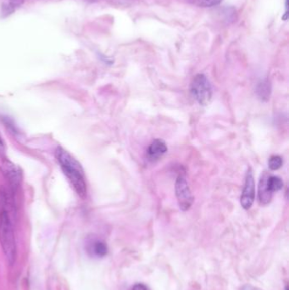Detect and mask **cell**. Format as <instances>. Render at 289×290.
<instances>
[{"mask_svg": "<svg viewBox=\"0 0 289 290\" xmlns=\"http://www.w3.org/2000/svg\"><path fill=\"white\" fill-rule=\"evenodd\" d=\"M57 161L60 163L65 176L81 198H85L87 195V184L83 175V168L78 161L67 151L58 147L55 152Z\"/></svg>", "mask_w": 289, "mask_h": 290, "instance_id": "6da1fadb", "label": "cell"}, {"mask_svg": "<svg viewBox=\"0 0 289 290\" xmlns=\"http://www.w3.org/2000/svg\"><path fill=\"white\" fill-rule=\"evenodd\" d=\"M0 244L9 264L16 260V243L11 215L6 210L0 211Z\"/></svg>", "mask_w": 289, "mask_h": 290, "instance_id": "7a4b0ae2", "label": "cell"}, {"mask_svg": "<svg viewBox=\"0 0 289 290\" xmlns=\"http://www.w3.org/2000/svg\"><path fill=\"white\" fill-rule=\"evenodd\" d=\"M190 91L195 100L202 106H206L211 101L213 96L211 83L203 73L194 76Z\"/></svg>", "mask_w": 289, "mask_h": 290, "instance_id": "3957f363", "label": "cell"}, {"mask_svg": "<svg viewBox=\"0 0 289 290\" xmlns=\"http://www.w3.org/2000/svg\"><path fill=\"white\" fill-rule=\"evenodd\" d=\"M176 195L178 201L179 207L183 211H187L191 208L194 198L192 195L189 184L184 175L180 174L176 181Z\"/></svg>", "mask_w": 289, "mask_h": 290, "instance_id": "277c9868", "label": "cell"}, {"mask_svg": "<svg viewBox=\"0 0 289 290\" xmlns=\"http://www.w3.org/2000/svg\"><path fill=\"white\" fill-rule=\"evenodd\" d=\"M256 199V183L254 178L253 171L248 169L245 177V184L241 195L240 203L244 210H249Z\"/></svg>", "mask_w": 289, "mask_h": 290, "instance_id": "5b68a950", "label": "cell"}, {"mask_svg": "<svg viewBox=\"0 0 289 290\" xmlns=\"http://www.w3.org/2000/svg\"><path fill=\"white\" fill-rule=\"evenodd\" d=\"M1 171L11 185V189H17L21 181V171L20 168L11 161L6 160L2 162Z\"/></svg>", "mask_w": 289, "mask_h": 290, "instance_id": "8992f818", "label": "cell"}, {"mask_svg": "<svg viewBox=\"0 0 289 290\" xmlns=\"http://www.w3.org/2000/svg\"><path fill=\"white\" fill-rule=\"evenodd\" d=\"M167 145L165 143V141L159 139V138L153 140L152 142L148 147V159L150 161H158L167 152Z\"/></svg>", "mask_w": 289, "mask_h": 290, "instance_id": "52a82bcc", "label": "cell"}, {"mask_svg": "<svg viewBox=\"0 0 289 290\" xmlns=\"http://www.w3.org/2000/svg\"><path fill=\"white\" fill-rule=\"evenodd\" d=\"M256 93L261 101H268L271 97V86L270 81L267 78L259 82L256 87Z\"/></svg>", "mask_w": 289, "mask_h": 290, "instance_id": "ba28073f", "label": "cell"}, {"mask_svg": "<svg viewBox=\"0 0 289 290\" xmlns=\"http://www.w3.org/2000/svg\"><path fill=\"white\" fill-rule=\"evenodd\" d=\"M25 0H4L1 5V15L3 17L16 12L24 4Z\"/></svg>", "mask_w": 289, "mask_h": 290, "instance_id": "9c48e42d", "label": "cell"}, {"mask_svg": "<svg viewBox=\"0 0 289 290\" xmlns=\"http://www.w3.org/2000/svg\"><path fill=\"white\" fill-rule=\"evenodd\" d=\"M266 189L270 195H273L274 193L278 192L283 188V182L280 177L276 176H270L266 175Z\"/></svg>", "mask_w": 289, "mask_h": 290, "instance_id": "30bf717a", "label": "cell"}, {"mask_svg": "<svg viewBox=\"0 0 289 290\" xmlns=\"http://www.w3.org/2000/svg\"><path fill=\"white\" fill-rule=\"evenodd\" d=\"M266 175H267V174H264L261 180H260V184H259V200H260V202H261V204H262V205H267V204H269V203L271 202V198H272V195H270L266 189L265 182H266Z\"/></svg>", "mask_w": 289, "mask_h": 290, "instance_id": "8fae6325", "label": "cell"}, {"mask_svg": "<svg viewBox=\"0 0 289 290\" xmlns=\"http://www.w3.org/2000/svg\"><path fill=\"white\" fill-rule=\"evenodd\" d=\"M91 251L97 257H103L108 253V247L103 241H94L91 247Z\"/></svg>", "mask_w": 289, "mask_h": 290, "instance_id": "7c38bea8", "label": "cell"}, {"mask_svg": "<svg viewBox=\"0 0 289 290\" xmlns=\"http://www.w3.org/2000/svg\"><path fill=\"white\" fill-rule=\"evenodd\" d=\"M283 165V160L280 156H272L269 158V169L271 171H277Z\"/></svg>", "mask_w": 289, "mask_h": 290, "instance_id": "4fadbf2b", "label": "cell"}, {"mask_svg": "<svg viewBox=\"0 0 289 290\" xmlns=\"http://www.w3.org/2000/svg\"><path fill=\"white\" fill-rule=\"evenodd\" d=\"M222 0H189V3L199 7H212L219 5Z\"/></svg>", "mask_w": 289, "mask_h": 290, "instance_id": "5bb4252c", "label": "cell"}, {"mask_svg": "<svg viewBox=\"0 0 289 290\" xmlns=\"http://www.w3.org/2000/svg\"><path fill=\"white\" fill-rule=\"evenodd\" d=\"M6 147L5 141H4L2 137L0 136V156H5L6 155Z\"/></svg>", "mask_w": 289, "mask_h": 290, "instance_id": "9a60e30c", "label": "cell"}, {"mask_svg": "<svg viewBox=\"0 0 289 290\" xmlns=\"http://www.w3.org/2000/svg\"><path fill=\"white\" fill-rule=\"evenodd\" d=\"M132 290H149L148 287L145 286L144 284L142 283H137V284L135 285L134 287H132Z\"/></svg>", "mask_w": 289, "mask_h": 290, "instance_id": "2e32d148", "label": "cell"}, {"mask_svg": "<svg viewBox=\"0 0 289 290\" xmlns=\"http://www.w3.org/2000/svg\"><path fill=\"white\" fill-rule=\"evenodd\" d=\"M286 290H287V287H286Z\"/></svg>", "mask_w": 289, "mask_h": 290, "instance_id": "e0dca14e", "label": "cell"}]
</instances>
